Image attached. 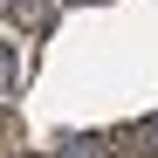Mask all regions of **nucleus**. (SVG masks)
<instances>
[{
	"instance_id": "obj_4",
	"label": "nucleus",
	"mask_w": 158,
	"mask_h": 158,
	"mask_svg": "<svg viewBox=\"0 0 158 158\" xmlns=\"http://www.w3.org/2000/svg\"><path fill=\"white\" fill-rule=\"evenodd\" d=\"M14 83H21V69H14V48L0 41V96H14Z\"/></svg>"
},
{
	"instance_id": "obj_2",
	"label": "nucleus",
	"mask_w": 158,
	"mask_h": 158,
	"mask_svg": "<svg viewBox=\"0 0 158 158\" xmlns=\"http://www.w3.org/2000/svg\"><path fill=\"white\" fill-rule=\"evenodd\" d=\"M117 144H124V158H158V117H144V124L117 131Z\"/></svg>"
},
{
	"instance_id": "obj_3",
	"label": "nucleus",
	"mask_w": 158,
	"mask_h": 158,
	"mask_svg": "<svg viewBox=\"0 0 158 158\" xmlns=\"http://www.w3.org/2000/svg\"><path fill=\"white\" fill-rule=\"evenodd\" d=\"M62 158H117V151H110V138H69Z\"/></svg>"
},
{
	"instance_id": "obj_1",
	"label": "nucleus",
	"mask_w": 158,
	"mask_h": 158,
	"mask_svg": "<svg viewBox=\"0 0 158 158\" xmlns=\"http://www.w3.org/2000/svg\"><path fill=\"white\" fill-rule=\"evenodd\" d=\"M0 14H7L14 28H28V35H48V28H55V14H62V0H7Z\"/></svg>"
}]
</instances>
